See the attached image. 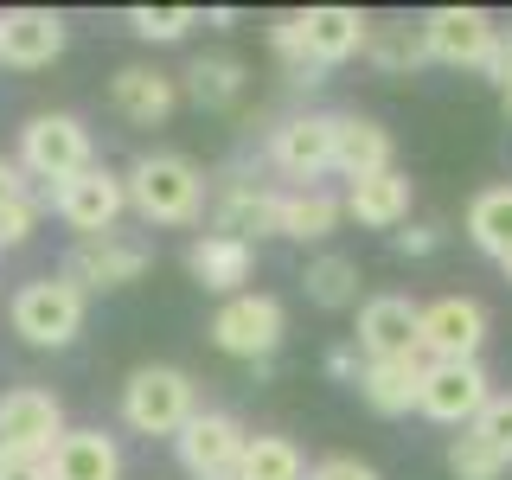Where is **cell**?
Wrapping results in <instances>:
<instances>
[{
	"instance_id": "cell-2",
	"label": "cell",
	"mask_w": 512,
	"mask_h": 480,
	"mask_svg": "<svg viewBox=\"0 0 512 480\" xmlns=\"http://www.w3.org/2000/svg\"><path fill=\"white\" fill-rule=\"evenodd\" d=\"M84 308H90V295H84L77 282H64V276H32V282L13 288L7 320H13V333H20L26 346L58 352V346H71L77 333H84Z\"/></svg>"
},
{
	"instance_id": "cell-16",
	"label": "cell",
	"mask_w": 512,
	"mask_h": 480,
	"mask_svg": "<svg viewBox=\"0 0 512 480\" xmlns=\"http://www.w3.org/2000/svg\"><path fill=\"white\" fill-rule=\"evenodd\" d=\"M109 109L135 128H160L180 109V77L154 71V64H122V71L109 77Z\"/></svg>"
},
{
	"instance_id": "cell-3",
	"label": "cell",
	"mask_w": 512,
	"mask_h": 480,
	"mask_svg": "<svg viewBox=\"0 0 512 480\" xmlns=\"http://www.w3.org/2000/svg\"><path fill=\"white\" fill-rule=\"evenodd\" d=\"M192 410H199V384L180 365H141L122 384V423L135 436H180Z\"/></svg>"
},
{
	"instance_id": "cell-29",
	"label": "cell",
	"mask_w": 512,
	"mask_h": 480,
	"mask_svg": "<svg viewBox=\"0 0 512 480\" xmlns=\"http://www.w3.org/2000/svg\"><path fill=\"white\" fill-rule=\"evenodd\" d=\"M365 58H372L384 77H404V71H416V64H429L423 26H372V45H365Z\"/></svg>"
},
{
	"instance_id": "cell-25",
	"label": "cell",
	"mask_w": 512,
	"mask_h": 480,
	"mask_svg": "<svg viewBox=\"0 0 512 480\" xmlns=\"http://www.w3.org/2000/svg\"><path fill=\"white\" fill-rule=\"evenodd\" d=\"M244 84H250V71L237 52H205L180 71V96H192L199 109H231L244 96Z\"/></svg>"
},
{
	"instance_id": "cell-11",
	"label": "cell",
	"mask_w": 512,
	"mask_h": 480,
	"mask_svg": "<svg viewBox=\"0 0 512 480\" xmlns=\"http://www.w3.org/2000/svg\"><path fill=\"white\" fill-rule=\"evenodd\" d=\"M52 212L71 224L77 237H103V231H116L122 212H128V186H122V173H109V167H84L64 186H52Z\"/></svg>"
},
{
	"instance_id": "cell-12",
	"label": "cell",
	"mask_w": 512,
	"mask_h": 480,
	"mask_svg": "<svg viewBox=\"0 0 512 480\" xmlns=\"http://www.w3.org/2000/svg\"><path fill=\"white\" fill-rule=\"evenodd\" d=\"M244 442H250V429L237 423L231 410L199 404V410H192V423L173 436V455H180V468H186L192 480H205V474H237Z\"/></svg>"
},
{
	"instance_id": "cell-39",
	"label": "cell",
	"mask_w": 512,
	"mask_h": 480,
	"mask_svg": "<svg viewBox=\"0 0 512 480\" xmlns=\"http://www.w3.org/2000/svg\"><path fill=\"white\" fill-rule=\"evenodd\" d=\"M0 480H52V474H45V461H26V455H13L7 468H0Z\"/></svg>"
},
{
	"instance_id": "cell-38",
	"label": "cell",
	"mask_w": 512,
	"mask_h": 480,
	"mask_svg": "<svg viewBox=\"0 0 512 480\" xmlns=\"http://www.w3.org/2000/svg\"><path fill=\"white\" fill-rule=\"evenodd\" d=\"M26 192V173H20V160H0V205H13Z\"/></svg>"
},
{
	"instance_id": "cell-19",
	"label": "cell",
	"mask_w": 512,
	"mask_h": 480,
	"mask_svg": "<svg viewBox=\"0 0 512 480\" xmlns=\"http://www.w3.org/2000/svg\"><path fill=\"white\" fill-rule=\"evenodd\" d=\"M186 269H192V282L199 288H212V295H244V282L256 276V250L250 244H237V237H218V231H205V237H192L186 244Z\"/></svg>"
},
{
	"instance_id": "cell-41",
	"label": "cell",
	"mask_w": 512,
	"mask_h": 480,
	"mask_svg": "<svg viewBox=\"0 0 512 480\" xmlns=\"http://www.w3.org/2000/svg\"><path fill=\"white\" fill-rule=\"evenodd\" d=\"M7 461H13V455H7V436H0V468H7Z\"/></svg>"
},
{
	"instance_id": "cell-35",
	"label": "cell",
	"mask_w": 512,
	"mask_h": 480,
	"mask_svg": "<svg viewBox=\"0 0 512 480\" xmlns=\"http://www.w3.org/2000/svg\"><path fill=\"white\" fill-rule=\"evenodd\" d=\"M391 250H397V256H429V250H442V224H404V231L391 237Z\"/></svg>"
},
{
	"instance_id": "cell-31",
	"label": "cell",
	"mask_w": 512,
	"mask_h": 480,
	"mask_svg": "<svg viewBox=\"0 0 512 480\" xmlns=\"http://www.w3.org/2000/svg\"><path fill=\"white\" fill-rule=\"evenodd\" d=\"M199 26V7H128V32L148 45H173Z\"/></svg>"
},
{
	"instance_id": "cell-27",
	"label": "cell",
	"mask_w": 512,
	"mask_h": 480,
	"mask_svg": "<svg viewBox=\"0 0 512 480\" xmlns=\"http://www.w3.org/2000/svg\"><path fill=\"white\" fill-rule=\"evenodd\" d=\"M301 288H308V301L314 308H327V314H340V308H359V263L340 250H320L308 269H301Z\"/></svg>"
},
{
	"instance_id": "cell-14",
	"label": "cell",
	"mask_w": 512,
	"mask_h": 480,
	"mask_svg": "<svg viewBox=\"0 0 512 480\" xmlns=\"http://www.w3.org/2000/svg\"><path fill=\"white\" fill-rule=\"evenodd\" d=\"M416 26H423L429 64H455V71H480L487 52H493V39H500L493 13H480V7H436Z\"/></svg>"
},
{
	"instance_id": "cell-17",
	"label": "cell",
	"mask_w": 512,
	"mask_h": 480,
	"mask_svg": "<svg viewBox=\"0 0 512 480\" xmlns=\"http://www.w3.org/2000/svg\"><path fill=\"white\" fill-rule=\"evenodd\" d=\"M301 39H308L314 71H333V64H346V58H365L372 20H365L359 7H308L301 13Z\"/></svg>"
},
{
	"instance_id": "cell-28",
	"label": "cell",
	"mask_w": 512,
	"mask_h": 480,
	"mask_svg": "<svg viewBox=\"0 0 512 480\" xmlns=\"http://www.w3.org/2000/svg\"><path fill=\"white\" fill-rule=\"evenodd\" d=\"M237 480H308V455L288 436H250L244 461H237Z\"/></svg>"
},
{
	"instance_id": "cell-20",
	"label": "cell",
	"mask_w": 512,
	"mask_h": 480,
	"mask_svg": "<svg viewBox=\"0 0 512 480\" xmlns=\"http://www.w3.org/2000/svg\"><path fill=\"white\" fill-rule=\"evenodd\" d=\"M397 167V141L391 128L372 122V116H340V141H333V173L346 186L372 180V173H391Z\"/></svg>"
},
{
	"instance_id": "cell-34",
	"label": "cell",
	"mask_w": 512,
	"mask_h": 480,
	"mask_svg": "<svg viewBox=\"0 0 512 480\" xmlns=\"http://www.w3.org/2000/svg\"><path fill=\"white\" fill-rule=\"evenodd\" d=\"M308 480H378V468L359 461V455H320L308 468Z\"/></svg>"
},
{
	"instance_id": "cell-13",
	"label": "cell",
	"mask_w": 512,
	"mask_h": 480,
	"mask_svg": "<svg viewBox=\"0 0 512 480\" xmlns=\"http://www.w3.org/2000/svg\"><path fill=\"white\" fill-rule=\"evenodd\" d=\"M480 346H487V308H480L474 295H442L423 308V365H455V359H480Z\"/></svg>"
},
{
	"instance_id": "cell-42",
	"label": "cell",
	"mask_w": 512,
	"mask_h": 480,
	"mask_svg": "<svg viewBox=\"0 0 512 480\" xmlns=\"http://www.w3.org/2000/svg\"><path fill=\"white\" fill-rule=\"evenodd\" d=\"M205 480H237V474H205Z\"/></svg>"
},
{
	"instance_id": "cell-24",
	"label": "cell",
	"mask_w": 512,
	"mask_h": 480,
	"mask_svg": "<svg viewBox=\"0 0 512 480\" xmlns=\"http://www.w3.org/2000/svg\"><path fill=\"white\" fill-rule=\"evenodd\" d=\"M359 397L378 416H410L423 404V359H378L359 372Z\"/></svg>"
},
{
	"instance_id": "cell-8",
	"label": "cell",
	"mask_w": 512,
	"mask_h": 480,
	"mask_svg": "<svg viewBox=\"0 0 512 480\" xmlns=\"http://www.w3.org/2000/svg\"><path fill=\"white\" fill-rule=\"evenodd\" d=\"M416 340H423V301H410V295H372V301H359L352 346H359L365 365H378V359H423Z\"/></svg>"
},
{
	"instance_id": "cell-15",
	"label": "cell",
	"mask_w": 512,
	"mask_h": 480,
	"mask_svg": "<svg viewBox=\"0 0 512 480\" xmlns=\"http://www.w3.org/2000/svg\"><path fill=\"white\" fill-rule=\"evenodd\" d=\"M64 45H71V26L52 7L0 13V64H13V71H45V64L64 58Z\"/></svg>"
},
{
	"instance_id": "cell-4",
	"label": "cell",
	"mask_w": 512,
	"mask_h": 480,
	"mask_svg": "<svg viewBox=\"0 0 512 480\" xmlns=\"http://www.w3.org/2000/svg\"><path fill=\"white\" fill-rule=\"evenodd\" d=\"M96 167V148H90V128L64 109H45L20 128V173L32 186H64L71 173Z\"/></svg>"
},
{
	"instance_id": "cell-26",
	"label": "cell",
	"mask_w": 512,
	"mask_h": 480,
	"mask_svg": "<svg viewBox=\"0 0 512 480\" xmlns=\"http://www.w3.org/2000/svg\"><path fill=\"white\" fill-rule=\"evenodd\" d=\"M461 224H468V244L500 263V256L512 250V186H480L468 199V218Z\"/></svg>"
},
{
	"instance_id": "cell-10",
	"label": "cell",
	"mask_w": 512,
	"mask_h": 480,
	"mask_svg": "<svg viewBox=\"0 0 512 480\" xmlns=\"http://www.w3.org/2000/svg\"><path fill=\"white\" fill-rule=\"evenodd\" d=\"M493 404V378L480 359H455V365H423V410L442 429H474V416Z\"/></svg>"
},
{
	"instance_id": "cell-6",
	"label": "cell",
	"mask_w": 512,
	"mask_h": 480,
	"mask_svg": "<svg viewBox=\"0 0 512 480\" xmlns=\"http://www.w3.org/2000/svg\"><path fill=\"white\" fill-rule=\"evenodd\" d=\"M282 333H288V314H282L276 295H263V288H244V295H231L212 314V346L231 352V359H250V365L276 359Z\"/></svg>"
},
{
	"instance_id": "cell-32",
	"label": "cell",
	"mask_w": 512,
	"mask_h": 480,
	"mask_svg": "<svg viewBox=\"0 0 512 480\" xmlns=\"http://www.w3.org/2000/svg\"><path fill=\"white\" fill-rule=\"evenodd\" d=\"M506 468H512V461L493 455V448L480 442L474 429H461V436L448 442V474H455V480H500Z\"/></svg>"
},
{
	"instance_id": "cell-37",
	"label": "cell",
	"mask_w": 512,
	"mask_h": 480,
	"mask_svg": "<svg viewBox=\"0 0 512 480\" xmlns=\"http://www.w3.org/2000/svg\"><path fill=\"white\" fill-rule=\"evenodd\" d=\"M327 372H333V378H346V384H359V372H365L359 346H333V352H327Z\"/></svg>"
},
{
	"instance_id": "cell-7",
	"label": "cell",
	"mask_w": 512,
	"mask_h": 480,
	"mask_svg": "<svg viewBox=\"0 0 512 480\" xmlns=\"http://www.w3.org/2000/svg\"><path fill=\"white\" fill-rule=\"evenodd\" d=\"M333 141H340V116H288L269 128V167L295 186H320V173H333Z\"/></svg>"
},
{
	"instance_id": "cell-22",
	"label": "cell",
	"mask_w": 512,
	"mask_h": 480,
	"mask_svg": "<svg viewBox=\"0 0 512 480\" xmlns=\"http://www.w3.org/2000/svg\"><path fill=\"white\" fill-rule=\"evenodd\" d=\"M346 218H359L365 231H404L410 224V173H372V180L346 186Z\"/></svg>"
},
{
	"instance_id": "cell-5",
	"label": "cell",
	"mask_w": 512,
	"mask_h": 480,
	"mask_svg": "<svg viewBox=\"0 0 512 480\" xmlns=\"http://www.w3.org/2000/svg\"><path fill=\"white\" fill-rule=\"evenodd\" d=\"M148 269H154V244L116 224V231H103V237H77L58 276H64V282H77L84 295H103V288H128V282H141Z\"/></svg>"
},
{
	"instance_id": "cell-43",
	"label": "cell",
	"mask_w": 512,
	"mask_h": 480,
	"mask_svg": "<svg viewBox=\"0 0 512 480\" xmlns=\"http://www.w3.org/2000/svg\"><path fill=\"white\" fill-rule=\"evenodd\" d=\"M506 116H512V90H506Z\"/></svg>"
},
{
	"instance_id": "cell-33",
	"label": "cell",
	"mask_w": 512,
	"mask_h": 480,
	"mask_svg": "<svg viewBox=\"0 0 512 480\" xmlns=\"http://www.w3.org/2000/svg\"><path fill=\"white\" fill-rule=\"evenodd\" d=\"M474 436L493 448V455L512 461V391H493V404L474 416Z\"/></svg>"
},
{
	"instance_id": "cell-1",
	"label": "cell",
	"mask_w": 512,
	"mask_h": 480,
	"mask_svg": "<svg viewBox=\"0 0 512 480\" xmlns=\"http://www.w3.org/2000/svg\"><path fill=\"white\" fill-rule=\"evenodd\" d=\"M128 186V212L141 224H192L205 212V173L186 154H141L122 173Z\"/></svg>"
},
{
	"instance_id": "cell-9",
	"label": "cell",
	"mask_w": 512,
	"mask_h": 480,
	"mask_svg": "<svg viewBox=\"0 0 512 480\" xmlns=\"http://www.w3.org/2000/svg\"><path fill=\"white\" fill-rule=\"evenodd\" d=\"M0 436H7V455L26 461H52V448L64 442V404L45 384H13L0 397Z\"/></svg>"
},
{
	"instance_id": "cell-36",
	"label": "cell",
	"mask_w": 512,
	"mask_h": 480,
	"mask_svg": "<svg viewBox=\"0 0 512 480\" xmlns=\"http://www.w3.org/2000/svg\"><path fill=\"white\" fill-rule=\"evenodd\" d=\"M480 71H487L500 90H512V32H500V39H493V52H487V64H480Z\"/></svg>"
},
{
	"instance_id": "cell-21",
	"label": "cell",
	"mask_w": 512,
	"mask_h": 480,
	"mask_svg": "<svg viewBox=\"0 0 512 480\" xmlns=\"http://www.w3.org/2000/svg\"><path fill=\"white\" fill-rule=\"evenodd\" d=\"M45 474L52 480H122V442L109 429H64Z\"/></svg>"
},
{
	"instance_id": "cell-18",
	"label": "cell",
	"mask_w": 512,
	"mask_h": 480,
	"mask_svg": "<svg viewBox=\"0 0 512 480\" xmlns=\"http://www.w3.org/2000/svg\"><path fill=\"white\" fill-rule=\"evenodd\" d=\"M276 212H282V192H276V186L231 180V186L218 192L212 231H218V237H237V244H250V250H256V237H276Z\"/></svg>"
},
{
	"instance_id": "cell-40",
	"label": "cell",
	"mask_w": 512,
	"mask_h": 480,
	"mask_svg": "<svg viewBox=\"0 0 512 480\" xmlns=\"http://www.w3.org/2000/svg\"><path fill=\"white\" fill-rule=\"evenodd\" d=\"M500 269H506V282H512V250H506V256H500Z\"/></svg>"
},
{
	"instance_id": "cell-23",
	"label": "cell",
	"mask_w": 512,
	"mask_h": 480,
	"mask_svg": "<svg viewBox=\"0 0 512 480\" xmlns=\"http://www.w3.org/2000/svg\"><path fill=\"white\" fill-rule=\"evenodd\" d=\"M346 218V199L327 186H288L282 192V212H276V237H295V244H320L333 237Z\"/></svg>"
},
{
	"instance_id": "cell-30",
	"label": "cell",
	"mask_w": 512,
	"mask_h": 480,
	"mask_svg": "<svg viewBox=\"0 0 512 480\" xmlns=\"http://www.w3.org/2000/svg\"><path fill=\"white\" fill-rule=\"evenodd\" d=\"M52 212V186H32L26 180V192L13 205H0V250H13V244H26L32 231H39V218Z\"/></svg>"
}]
</instances>
